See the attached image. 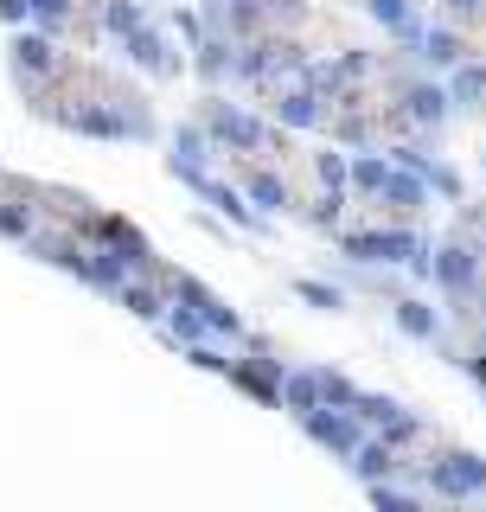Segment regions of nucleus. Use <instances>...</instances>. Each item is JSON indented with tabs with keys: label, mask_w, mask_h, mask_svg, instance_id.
Listing matches in <instances>:
<instances>
[{
	"label": "nucleus",
	"mask_w": 486,
	"mask_h": 512,
	"mask_svg": "<svg viewBox=\"0 0 486 512\" xmlns=\"http://www.w3.org/2000/svg\"><path fill=\"white\" fill-rule=\"evenodd\" d=\"M346 256H359V263H410V269H423L429 276V244L416 231H352L346 237Z\"/></svg>",
	"instance_id": "1"
},
{
	"label": "nucleus",
	"mask_w": 486,
	"mask_h": 512,
	"mask_svg": "<svg viewBox=\"0 0 486 512\" xmlns=\"http://www.w3.org/2000/svg\"><path fill=\"white\" fill-rule=\"evenodd\" d=\"M429 487L435 493H448V500H467V493H486V455H442L429 468Z\"/></svg>",
	"instance_id": "2"
},
{
	"label": "nucleus",
	"mask_w": 486,
	"mask_h": 512,
	"mask_svg": "<svg viewBox=\"0 0 486 512\" xmlns=\"http://www.w3.org/2000/svg\"><path fill=\"white\" fill-rule=\"evenodd\" d=\"M301 429H307V436H314V442H327L333 448V455H352V448H359V416H352V410H301Z\"/></svg>",
	"instance_id": "3"
},
{
	"label": "nucleus",
	"mask_w": 486,
	"mask_h": 512,
	"mask_svg": "<svg viewBox=\"0 0 486 512\" xmlns=\"http://www.w3.org/2000/svg\"><path fill=\"white\" fill-rule=\"evenodd\" d=\"M474 269H480V263H474V250H467L461 237H455V244H442V250L429 256V276L442 282L448 295H467V288H474Z\"/></svg>",
	"instance_id": "4"
},
{
	"label": "nucleus",
	"mask_w": 486,
	"mask_h": 512,
	"mask_svg": "<svg viewBox=\"0 0 486 512\" xmlns=\"http://www.w3.org/2000/svg\"><path fill=\"white\" fill-rule=\"evenodd\" d=\"M212 135L231 141V148H256V141H263V128H256L250 116H237L231 103H212Z\"/></svg>",
	"instance_id": "5"
},
{
	"label": "nucleus",
	"mask_w": 486,
	"mask_h": 512,
	"mask_svg": "<svg viewBox=\"0 0 486 512\" xmlns=\"http://www.w3.org/2000/svg\"><path fill=\"white\" fill-rule=\"evenodd\" d=\"M365 7H371V20H378V26H391V32H403V39H423V20H416V13H410V0H365Z\"/></svg>",
	"instance_id": "6"
},
{
	"label": "nucleus",
	"mask_w": 486,
	"mask_h": 512,
	"mask_svg": "<svg viewBox=\"0 0 486 512\" xmlns=\"http://www.w3.org/2000/svg\"><path fill=\"white\" fill-rule=\"evenodd\" d=\"M237 384H243V391H256L263 404H282V365H269V359L237 365Z\"/></svg>",
	"instance_id": "7"
},
{
	"label": "nucleus",
	"mask_w": 486,
	"mask_h": 512,
	"mask_svg": "<svg viewBox=\"0 0 486 512\" xmlns=\"http://www.w3.org/2000/svg\"><path fill=\"white\" fill-rule=\"evenodd\" d=\"M352 474H359V480H384V474H391L397 468V461H391V442H365L359 436V448H352Z\"/></svg>",
	"instance_id": "8"
},
{
	"label": "nucleus",
	"mask_w": 486,
	"mask_h": 512,
	"mask_svg": "<svg viewBox=\"0 0 486 512\" xmlns=\"http://www.w3.org/2000/svg\"><path fill=\"white\" fill-rule=\"evenodd\" d=\"M403 109H410V122H442L448 116V90H435V84H410V96H403Z\"/></svg>",
	"instance_id": "9"
},
{
	"label": "nucleus",
	"mask_w": 486,
	"mask_h": 512,
	"mask_svg": "<svg viewBox=\"0 0 486 512\" xmlns=\"http://www.w3.org/2000/svg\"><path fill=\"white\" fill-rule=\"evenodd\" d=\"M282 404L288 410H314L320 404V372H282Z\"/></svg>",
	"instance_id": "10"
},
{
	"label": "nucleus",
	"mask_w": 486,
	"mask_h": 512,
	"mask_svg": "<svg viewBox=\"0 0 486 512\" xmlns=\"http://www.w3.org/2000/svg\"><path fill=\"white\" fill-rule=\"evenodd\" d=\"M282 122H288V128L320 122V90H314V84H307V90H288V96H282Z\"/></svg>",
	"instance_id": "11"
},
{
	"label": "nucleus",
	"mask_w": 486,
	"mask_h": 512,
	"mask_svg": "<svg viewBox=\"0 0 486 512\" xmlns=\"http://www.w3.org/2000/svg\"><path fill=\"white\" fill-rule=\"evenodd\" d=\"M397 327L410 333V340H429V333H435V308H429V301H410V295H403V301H397Z\"/></svg>",
	"instance_id": "12"
},
{
	"label": "nucleus",
	"mask_w": 486,
	"mask_h": 512,
	"mask_svg": "<svg viewBox=\"0 0 486 512\" xmlns=\"http://www.w3.org/2000/svg\"><path fill=\"white\" fill-rule=\"evenodd\" d=\"M423 186H429L423 173H391V180H384V199H391V205H410V212H416V205L429 199Z\"/></svg>",
	"instance_id": "13"
},
{
	"label": "nucleus",
	"mask_w": 486,
	"mask_h": 512,
	"mask_svg": "<svg viewBox=\"0 0 486 512\" xmlns=\"http://www.w3.org/2000/svg\"><path fill=\"white\" fill-rule=\"evenodd\" d=\"M486 96V64H455V90H448V103H480Z\"/></svg>",
	"instance_id": "14"
},
{
	"label": "nucleus",
	"mask_w": 486,
	"mask_h": 512,
	"mask_svg": "<svg viewBox=\"0 0 486 512\" xmlns=\"http://www.w3.org/2000/svg\"><path fill=\"white\" fill-rule=\"evenodd\" d=\"M384 180H391L384 160H352V167H346V186L352 192H384Z\"/></svg>",
	"instance_id": "15"
},
{
	"label": "nucleus",
	"mask_w": 486,
	"mask_h": 512,
	"mask_svg": "<svg viewBox=\"0 0 486 512\" xmlns=\"http://www.w3.org/2000/svg\"><path fill=\"white\" fill-rule=\"evenodd\" d=\"M295 295L307 301V308H320V314H339V308H346V295H339L333 282H307V276H301V282H295Z\"/></svg>",
	"instance_id": "16"
},
{
	"label": "nucleus",
	"mask_w": 486,
	"mask_h": 512,
	"mask_svg": "<svg viewBox=\"0 0 486 512\" xmlns=\"http://www.w3.org/2000/svg\"><path fill=\"white\" fill-rule=\"evenodd\" d=\"M320 404L352 410V404H359V384H352V378H339V372H320Z\"/></svg>",
	"instance_id": "17"
},
{
	"label": "nucleus",
	"mask_w": 486,
	"mask_h": 512,
	"mask_svg": "<svg viewBox=\"0 0 486 512\" xmlns=\"http://www.w3.org/2000/svg\"><path fill=\"white\" fill-rule=\"evenodd\" d=\"M128 45H135V58H141V64H148V71H173V58H167V45H160V39H154V32H141V26H135V32H128Z\"/></svg>",
	"instance_id": "18"
},
{
	"label": "nucleus",
	"mask_w": 486,
	"mask_h": 512,
	"mask_svg": "<svg viewBox=\"0 0 486 512\" xmlns=\"http://www.w3.org/2000/svg\"><path fill=\"white\" fill-rule=\"evenodd\" d=\"M416 45H423V58H435V64H461V58H467L455 32H423V39H416Z\"/></svg>",
	"instance_id": "19"
},
{
	"label": "nucleus",
	"mask_w": 486,
	"mask_h": 512,
	"mask_svg": "<svg viewBox=\"0 0 486 512\" xmlns=\"http://www.w3.org/2000/svg\"><path fill=\"white\" fill-rule=\"evenodd\" d=\"M250 199L263 205V212H282L288 192H282V180H275V173H250Z\"/></svg>",
	"instance_id": "20"
},
{
	"label": "nucleus",
	"mask_w": 486,
	"mask_h": 512,
	"mask_svg": "<svg viewBox=\"0 0 486 512\" xmlns=\"http://www.w3.org/2000/svg\"><path fill=\"white\" fill-rule=\"evenodd\" d=\"M199 192H205V199H212V205H218V212H224V218H237V224H250V205H237V192H231V186H205V180H199Z\"/></svg>",
	"instance_id": "21"
},
{
	"label": "nucleus",
	"mask_w": 486,
	"mask_h": 512,
	"mask_svg": "<svg viewBox=\"0 0 486 512\" xmlns=\"http://www.w3.org/2000/svg\"><path fill=\"white\" fill-rule=\"evenodd\" d=\"M103 26H109V32H135V26H141V13H135V7H128V0H109V13H103Z\"/></svg>",
	"instance_id": "22"
},
{
	"label": "nucleus",
	"mask_w": 486,
	"mask_h": 512,
	"mask_svg": "<svg viewBox=\"0 0 486 512\" xmlns=\"http://www.w3.org/2000/svg\"><path fill=\"white\" fill-rule=\"evenodd\" d=\"M20 64H26V71H45V64H52V45H45V39H20Z\"/></svg>",
	"instance_id": "23"
},
{
	"label": "nucleus",
	"mask_w": 486,
	"mask_h": 512,
	"mask_svg": "<svg viewBox=\"0 0 486 512\" xmlns=\"http://www.w3.org/2000/svg\"><path fill=\"white\" fill-rule=\"evenodd\" d=\"M371 500H378V506H397V512H416V500H410V493L384 487V480H371Z\"/></svg>",
	"instance_id": "24"
},
{
	"label": "nucleus",
	"mask_w": 486,
	"mask_h": 512,
	"mask_svg": "<svg viewBox=\"0 0 486 512\" xmlns=\"http://www.w3.org/2000/svg\"><path fill=\"white\" fill-rule=\"evenodd\" d=\"M346 167H352V160H339V154H320V180H327L333 192L346 186Z\"/></svg>",
	"instance_id": "25"
},
{
	"label": "nucleus",
	"mask_w": 486,
	"mask_h": 512,
	"mask_svg": "<svg viewBox=\"0 0 486 512\" xmlns=\"http://www.w3.org/2000/svg\"><path fill=\"white\" fill-rule=\"evenodd\" d=\"M122 301H128V308H135L141 320H154V314H160V301L148 295V288H122Z\"/></svg>",
	"instance_id": "26"
},
{
	"label": "nucleus",
	"mask_w": 486,
	"mask_h": 512,
	"mask_svg": "<svg viewBox=\"0 0 486 512\" xmlns=\"http://www.w3.org/2000/svg\"><path fill=\"white\" fill-rule=\"evenodd\" d=\"M0 231H13V237H20V231H26V212H0Z\"/></svg>",
	"instance_id": "27"
},
{
	"label": "nucleus",
	"mask_w": 486,
	"mask_h": 512,
	"mask_svg": "<svg viewBox=\"0 0 486 512\" xmlns=\"http://www.w3.org/2000/svg\"><path fill=\"white\" fill-rule=\"evenodd\" d=\"M32 7H39V13H64V7H71V0H32Z\"/></svg>",
	"instance_id": "28"
},
{
	"label": "nucleus",
	"mask_w": 486,
	"mask_h": 512,
	"mask_svg": "<svg viewBox=\"0 0 486 512\" xmlns=\"http://www.w3.org/2000/svg\"><path fill=\"white\" fill-rule=\"evenodd\" d=\"M448 13H480V0H448Z\"/></svg>",
	"instance_id": "29"
}]
</instances>
